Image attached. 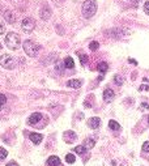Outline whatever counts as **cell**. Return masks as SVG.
Returning <instances> with one entry per match:
<instances>
[{
  "label": "cell",
  "instance_id": "cell-11",
  "mask_svg": "<svg viewBox=\"0 0 149 166\" xmlns=\"http://www.w3.org/2000/svg\"><path fill=\"white\" fill-rule=\"evenodd\" d=\"M67 86L68 88H75V89H77L81 86V80H68L67 81Z\"/></svg>",
  "mask_w": 149,
  "mask_h": 166
},
{
  "label": "cell",
  "instance_id": "cell-10",
  "mask_svg": "<svg viewBox=\"0 0 149 166\" xmlns=\"http://www.w3.org/2000/svg\"><path fill=\"white\" fill-rule=\"evenodd\" d=\"M29 138H30V140H31L33 143L38 145V144H41L43 136L41 135V133H35V132H34V133H30V136H29Z\"/></svg>",
  "mask_w": 149,
  "mask_h": 166
},
{
  "label": "cell",
  "instance_id": "cell-18",
  "mask_svg": "<svg viewBox=\"0 0 149 166\" xmlns=\"http://www.w3.org/2000/svg\"><path fill=\"white\" fill-rule=\"evenodd\" d=\"M93 147H94V140L86 139L85 141H84V148H85V149H92Z\"/></svg>",
  "mask_w": 149,
  "mask_h": 166
},
{
  "label": "cell",
  "instance_id": "cell-29",
  "mask_svg": "<svg viewBox=\"0 0 149 166\" xmlns=\"http://www.w3.org/2000/svg\"><path fill=\"white\" fill-rule=\"evenodd\" d=\"M4 31H5V26H4V25H3L1 22H0V34H3Z\"/></svg>",
  "mask_w": 149,
  "mask_h": 166
},
{
  "label": "cell",
  "instance_id": "cell-24",
  "mask_svg": "<svg viewBox=\"0 0 149 166\" xmlns=\"http://www.w3.org/2000/svg\"><path fill=\"white\" fill-rule=\"evenodd\" d=\"M98 47H100V42H96V41L92 42V43L89 45V49L92 50V51H96V50H97Z\"/></svg>",
  "mask_w": 149,
  "mask_h": 166
},
{
  "label": "cell",
  "instance_id": "cell-1",
  "mask_svg": "<svg viewBox=\"0 0 149 166\" xmlns=\"http://www.w3.org/2000/svg\"><path fill=\"white\" fill-rule=\"evenodd\" d=\"M97 12V1L96 0H85L82 4V14L85 19L93 17Z\"/></svg>",
  "mask_w": 149,
  "mask_h": 166
},
{
  "label": "cell",
  "instance_id": "cell-25",
  "mask_svg": "<svg viewBox=\"0 0 149 166\" xmlns=\"http://www.w3.org/2000/svg\"><path fill=\"white\" fill-rule=\"evenodd\" d=\"M75 152L77 153V154H82V153L85 152L84 145H79V147H76V148H75Z\"/></svg>",
  "mask_w": 149,
  "mask_h": 166
},
{
  "label": "cell",
  "instance_id": "cell-3",
  "mask_svg": "<svg viewBox=\"0 0 149 166\" xmlns=\"http://www.w3.org/2000/svg\"><path fill=\"white\" fill-rule=\"evenodd\" d=\"M5 45H7V47H8L9 50H17L20 47V45H21V38H20V35L19 34H16V33H8L7 34V37H5Z\"/></svg>",
  "mask_w": 149,
  "mask_h": 166
},
{
  "label": "cell",
  "instance_id": "cell-8",
  "mask_svg": "<svg viewBox=\"0 0 149 166\" xmlns=\"http://www.w3.org/2000/svg\"><path fill=\"white\" fill-rule=\"evenodd\" d=\"M112 99H114V90L110 89V88L105 89V92H103V101H105V102H111Z\"/></svg>",
  "mask_w": 149,
  "mask_h": 166
},
{
  "label": "cell",
  "instance_id": "cell-26",
  "mask_svg": "<svg viewBox=\"0 0 149 166\" xmlns=\"http://www.w3.org/2000/svg\"><path fill=\"white\" fill-rule=\"evenodd\" d=\"M7 102V98H5V94H3V93H0V106H3Z\"/></svg>",
  "mask_w": 149,
  "mask_h": 166
},
{
  "label": "cell",
  "instance_id": "cell-34",
  "mask_svg": "<svg viewBox=\"0 0 149 166\" xmlns=\"http://www.w3.org/2000/svg\"><path fill=\"white\" fill-rule=\"evenodd\" d=\"M148 123H149V117H148Z\"/></svg>",
  "mask_w": 149,
  "mask_h": 166
},
{
  "label": "cell",
  "instance_id": "cell-14",
  "mask_svg": "<svg viewBox=\"0 0 149 166\" xmlns=\"http://www.w3.org/2000/svg\"><path fill=\"white\" fill-rule=\"evenodd\" d=\"M50 16H51V10H50V8H43V9L41 10V17H42V20L50 19Z\"/></svg>",
  "mask_w": 149,
  "mask_h": 166
},
{
  "label": "cell",
  "instance_id": "cell-23",
  "mask_svg": "<svg viewBox=\"0 0 149 166\" xmlns=\"http://www.w3.org/2000/svg\"><path fill=\"white\" fill-rule=\"evenodd\" d=\"M7 156H8V152H7L4 148L0 147V161H4Z\"/></svg>",
  "mask_w": 149,
  "mask_h": 166
},
{
  "label": "cell",
  "instance_id": "cell-6",
  "mask_svg": "<svg viewBox=\"0 0 149 166\" xmlns=\"http://www.w3.org/2000/svg\"><path fill=\"white\" fill-rule=\"evenodd\" d=\"M42 119V114L41 113H34V114H31L30 117H29L28 119V124H30V126H34V124H37L39 120Z\"/></svg>",
  "mask_w": 149,
  "mask_h": 166
},
{
  "label": "cell",
  "instance_id": "cell-9",
  "mask_svg": "<svg viewBox=\"0 0 149 166\" xmlns=\"http://www.w3.org/2000/svg\"><path fill=\"white\" fill-rule=\"evenodd\" d=\"M64 140H65V143H68V144L73 143L75 140H76V133H75L73 131H67V132H64Z\"/></svg>",
  "mask_w": 149,
  "mask_h": 166
},
{
  "label": "cell",
  "instance_id": "cell-21",
  "mask_svg": "<svg viewBox=\"0 0 149 166\" xmlns=\"http://www.w3.org/2000/svg\"><path fill=\"white\" fill-rule=\"evenodd\" d=\"M65 161H67L68 164H75V161H76V157H75L72 153H68L67 156H65Z\"/></svg>",
  "mask_w": 149,
  "mask_h": 166
},
{
  "label": "cell",
  "instance_id": "cell-17",
  "mask_svg": "<svg viewBox=\"0 0 149 166\" xmlns=\"http://www.w3.org/2000/svg\"><path fill=\"white\" fill-rule=\"evenodd\" d=\"M114 82L117 85H123V84H124V77L121 76V75H115V76H114Z\"/></svg>",
  "mask_w": 149,
  "mask_h": 166
},
{
  "label": "cell",
  "instance_id": "cell-20",
  "mask_svg": "<svg viewBox=\"0 0 149 166\" xmlns=\"http://www.w3.org/2000/svg\"><path fill=\"white\" fill-rule=\"evenodd\" d=\"M65 68V66H64V62L61 63V62H56V66H55V70L59 72V73H63V70Z\"/></svg>",
  "mask_w": 149,
  "mask_h": 166
},
{
  "label": "cell",
  "instance_id": "cell-28",
  "mask_svg": "<svg viewBox=\"0 0 149 166\" xmlns=\"http://www.w3.org/2000/svg\"><path fill=\"white\" fill-rule=\"evenodd\" d=\"M144 12L147 13V14H149V1H145L144 3Z\"/></svg>",
  "mask_w": 149,
  "mask_h": 166
},
{
  "label": "cell",
  "instance_id": "cell-33",
  "mask_svg": "<svg viewBox=\"0 0 149 166\" xmlns=\"http://www.w3.org/2000/svg\"><path fill=\"white\" fill-rule=\"evenodd\" d=\"M149 89V86L148 85H143V86H140L139 90H148Z\"/></svg>",
  "mask_w": 149,
  "mask_h": 166
},
{
  "label": "cell",
  "instance_id": "cell-16",
  "mask_svg": "<svg viewBox=\"0 0 149 166\" xmlns=\"http://www.w3.org/2000/svg\"><path fill=\"white\" fill-rule=\"evenodd\" d=\"M64 66L65 68H73L75 67V63H73V59L71 56H67L64 59Z\"/></svg>",
  "mask_w": 149,
  "mask_h": 166
},
{
  "label": "cell",
  "instance_id": "cell-2",
  "mask_svg": "<svg viewBox=\"0 0 149 166\" xmlns=\"http://www.w3.org/2000/svg\"><path fill=\"white\" fill-rule=\"evenodd\" d=\"M22 46H24V51L26 52V55L30 56V58H35L38 55L39 50H41V46L37 45L35 42H33L31 39H26Z\"/></svg>",
  "mask_w": 149,
  "mask_h": 166
},
{
  "label": "cell",
  "instance_id": "cell-15",
  "mask_svg": "<svg viewBox=\"0 0 149 166\" xmlns=\"http://www.w3.org/2000/svg\"><path fill=\"white\" fill-rule=\"evenodd\" d=\"M4 19L8 21L9 24H13L14 22V16L12 14V12L10 10H5V13H4Z\"/></svg>",
  "mask_w": 149,
  "mask_h": 166
},
{
  "label": "cell",
  "instance_id": "cell-5",
  "mask_svg": "<svg viewBox=\"0 0 149 166\" xmlns=\"http://www.w3.org/2000/svg\"><path fill=\"white\" fill-rule=\"evenodd\" d=\"M21 28L25 33H31L35 28V21L31 19V17H26L25 20H22V24H21Z\"/></svg>",
  "mask_w": 149,
  "mask_h": 166
},
{
  "label": "cell",
  "instance_id": "cell-7",
  "mask_svg": "<svg viewBox=\"0 0 149 166\" xmlns=\"http://www.w3.org/2000/svg\"><path fill=\"white\" fill-rule=\"evenodd\" d=\"M88 126H89V128H92V129H97L101 126V119L97 118V117L90 118L88 120Z\"/></svg>",
  "mask_w": 149,
  "mask_h": 166
},
{
  "label": "cell",
  "instance_id": "cell-22",
  "mask_svg": "<svg viewBox=\"0 0 149 166\" xmlns=\"http://www.w3.org/2000/svg\"><path fill=\"white\" fill-rule=\"evenodd\" d=\"M77 55L80 58V60H81V64H82V66H85V64L88 63V56L84 55V54H81V52H77Z\"/></svg>",
  "mask_w": 149,
  "mask_h": 166
},
{
  "label": "cell",
  "instance_id": "cell-30",
  "mask_svg": "<svg viewBox=\"0 0 149 166\" xmlns=\"http://www.w3.org/2000/svg\"><path fill=\"white\" fill-rule=\"evenodd\" d=\"M128 62H130L131 64H132V66H137V62H136L135 59H131V58H130V59H128Z\"/></svg>",
  "mask_w": 149,
  "mask_h": 166
},
{
  "label": "cell",
  "instance_id": "cell-4",
  "mask_svg": "<svg viewBox=\"0 0 149 166\" xmlns=\"http://www.w3.org/2000/svg\"><path fill=\"white\" fill-rule=\"evenodd\" d=\"M0 66L5 70H13L16 67V60L10 55H1L0 56Z\"/></svg>",
  "mask_w": 149,
  "mask_h": 166
},
{
  "label": "cell",
  "instance_id": "cell-31",
  "mask_svg": "<svg viewBox=\"0 0 149 166\" xmlns=\"http://www.w3.org/2000/svg\"><path fill=\"white\" fill-rule=\"evenodd\" d=\"M140 109H144V110H147V109H149V105L148 103H143L140 106Z\"/></svg>",
  "mask_w": 149,
  "mask_h": 166
},
{
  "label": "cell",
  "instance_id": "cell-19",
  "mask_svg": "<svg viewBox=\"0 0 149 166\" xmlns=\"http://www.w3.org/2000/svg\"><path fill=\"white\" fill-rule=\"evenodd\" d=\"M98 70H100V72H101V73H105V72H107V70H109V66H107V63H105V62L100 63V64H98Z\"/></svg>",
  "mask_w": 149,
  "mask_h": 166
},
{
  "label": "cell",
  "instance_id": "cell-35",
  "mask_svg": "<svg viewBox=\"0 0 149 166\" xmlns=\"http://www.w3.org/2000/svg\"><path fill=\"white\" fill-rule=\"evenodd\" d=\"M0 50H1V45H0Z\"/></svg>",
  "mask_w": 149,
  "mask_h": 166
},
{
  "label": "cell",
  "instance_id": "cell-27",
  "mask_svg": "<svg viewBox=\"0 0 149 166\" xmlns=\"http://www.w3.org/2000/svg\"><path fill=\"white\" fill-rule=\"evenodd\" d=\"M143 150H144V152H147V153H149V141H145L143 144Z\"/></svg>",
  "mask_w": 149,
  "mask_h": 166
},
{
  "label": "cell",
  "instance_id": "cell-13",
  "mask_svg": "<svg viewBox=\"0 0 149 166\" xmlns=\"http://www.w3.org/2000/svg\"><path fill=\"white\" fill-rule=\"evenodd\" d=\"M109 128L112 129V131H119L121 129V124L117 120H110L109 122Z\"/></svg>",
  "mask_w": 149,
  "mask_h": 166
},
{
  "label": "cell",
  "instance_id": "cell-32",
  "mask_svg": "<svg viewBox=\"0 0 149 166\" xmlns=\"http://www.w3.org/2000/svg\"><path fill=\"white\" fill-rule=\"evenodd\" d=\"M7 166H19V164H16L14 161H10V162H8V164H7Z\"/></svg>",
  "mask_w": 149,
  "mask_h": 166
},
{
  "label": "cell",
  "instance_id": "cell-12",
  "mask_svg": "<svg viewBox=\"0 0 149 166\" xmlns=\"http://www.w3.org/2000/svg\"><path fill=\"white\" fill-rule=\"evenodd\" d=\"M47 165L49 166H58V165H60V160H59V157H56V156H51L47 160Z\"/></svg>",
  "mask_w": 149,
  "mask_h": 166
}]
</instances>
